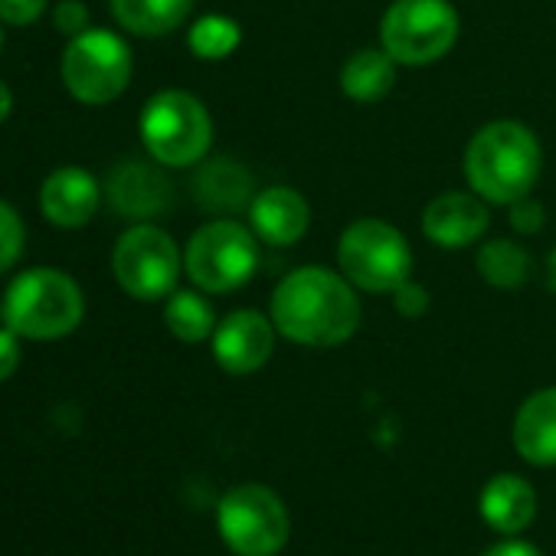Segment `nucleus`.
I'll return each mask as SVG.
<instances>
[{"label": "nucleus", "mask_w": 556, "mask_h": 556, "mask_svg": "<svg viewBox=\"0 0 556 556\" xmlns=\"http://www.w3.org/2000/svg\"><path fill=\"white\" fill-rule=\"evenodd\" d=\"M99 180L83 167H60L40 187V210L53 226L76 229L86 226L99 210Z\"/></svg>", "instance_id": "13"}, {"label": "nucleus", "mask_w": 556, "mask_h": 556, "mask_svg": "<svg viewBox=\"0 0 556 556\" xmlns=\"http://www.w3.org/2000/svg\"><path fill=\"white\" fill-rule=\"evenodd\" d=\"M24 255V219L11 203L0 200V271H8Z\"/></svg>", "instance_id": "24"}, {"label": "nucleus", "mask_w": 556, "mask_h": 556, "mask_svg": "<svg viewBox=\"0 0 556 556\" xmlns=\"http://www.w3.org/2000/svg\"><path fill=\"white\" fill-rule=\"evenodd\" d=\"M115 21L135 37H164L177 30L193 0H109Z\"/></svg>", "instance_id": "19"}, {"label": "nucleus", "mask_w": 556, "mask_h": 556, "mask_svg": "<svg viewBox=\"0 0 556 556\" xmlns=\"http://www.w3.org/2000/svg\"><path fill=\"white\" fill-rule=\"evenodd\" d=\"M252 229L268 245H295L312 223L308 200L292 187H265L249 203Z\"/></svg>", "instance_id": "15"}, {"label": "nucleus", "mask_w": 556, "mask_h": 556, "mask_svg": "<svg viewBox=\"0 0 556 556\" xmlns=\"http://www.w3.org/2000/svg\"><path fill=\"white\" fill-rule=\"evenodd\" d=\"M271 348H275L271 321L252 308L232 312L213 331V357L226 374H236V377H245L265 367V361L271 357Z\"/></svg>", "instance_id": "11"}, {"label": "nucleus", "mask_w": 556, "mask_h": 556, "mask_svg": "<svg viewBox=\"0 0 556 556\" xmlns=\"http://www.w3.org/2000/svg\"><path fill=\"white\" fill-rule=\"evenodd\" d=\"M167 331L184 344H200L216 331V315L210 302L197 292H170L164 308Z\"/></svg>", "instance_id": "21"}, {"label": "nucleus", "mask_w": 556, "mask_h": 556, "mask_svg": "<svg viewBox=\"0 0 556 556\" xmlns=\"http://www.w3.org/2000/svg\"><path fill=\"white\" fill-rule=\"evenodd\" d=\"M338 262L354 289L374 295L396 292L403 282H409L413 271V252L406 236L383 219L351 223L338 242Z\"/></svg>", "instance_id": "4"}, {"label": "nucleus", "mask_w": 556, "mask_h": 556, "mask_svg": "<svg viewBox=\"0 0 556 556\" xmlns=\"http://www.w3.org/2000/svg\"><path fill=\"white\" fill-rule=\"evenodd\" d=\"M258 265V245L236 219H213L193 232L184 252V268L200 292L226 295L245 286Z\"/></svg>", "instance_id": "6"}, {"label": "nucleus", "mask_w": 556, "mask_h": 556, "mask_svg": "<svg viewBox=\"0 0 556 556\" xmlns=\"http://www.w3.org/2000/svg\"><path fill=\"white\" fill-rule=\"evenodd\" d=\"M83 289L60 268H27L4 295V321L17 338L60 341L83 325Z\"/></svg>", "instance_id": "3"}, {"label": "nucleus", "mask_w": 556, "mask_h": 556, "mask_svg": "<svg viewBox=\"0 0 556 556\" xmlns=\"http://www.w3.org/2000/svg\"><path fill=\"white\" fill-rule=\"evenodd\" d=\"M193 197L210 213H239L252 203V177L242 164L229 157L206 161L193 177Z\"/></svg>", "instance_id": "18"}, {"label": "nucleus", "mask_w": 556, "mask_h": 556, "mask_svg": "<svg viewBox=\"0 0 556 556\" xmlns=\"http://www.w3.org/2000/svg\"><path fill=\"white\" fill-rule=\"evenodd\" d=\"M510 223H514L517 232H527L530 236V232H536L543 226V206L533 203L530 197H523V200L510 203Z\"/></svg>", "instance_id": "27"}, {"label": "nucleus", "mask_w": 556, "mask_h": 556, "mask_svg": "<svg viewBox=\"0 0 556 556\" xmlns=\"http://www.w3.org/2000/svg\"><path fill=\"white\" fill-rule=\"evenodd\" d=\"M540 144L530 128L517 122L484 125L465 148L468 187L491 203H517L530 197L540 177Z\"/></svg>", "instance_id": "2"}, {"label": "nucleus", "mask_w": 556, "mask_h": 556, "mask_svg": "<svg viewBox=\"0 0 556 556\" xmlns=\"http://www.w3.org/2000/svg\"><path fill=\"white\" fill-rule=\"evenodd\" d=\"M239 47V27L229 17H203L190 30V50L200 60H223Z\"/></svg>", "instance_id": "23"}, {"label": "nucleus", "mask_w": 556, "mask_h": 556, "mask_svg": "<svg viewBox=\"0 0 556 556\" xmlns=\"http://www.w3.org/2000/svg\"><path fill=\"white\" fill-rule=\"evenodd\" d=\"M180 268L177 242L151 223L131 226L112 249L115 282L138 302H161L177 292Z\"/></svg>", "instance_id": "10"}, {"label": "nucleus", "mask_w": 556, "mask_h": 556, "mask_svg": "<svg viewBox=\"0 0 556 556\" xmlns=\"http://www.w3.org/2000/svg\"><path fill=\"white\" fill-rule=\"evenodd\" d=\"M21 367V344L11 328H0V383L11 380Z\"/></svg>", "instance_id": "28"}, {"label": "nucleus", "mask_w": 556, "mask_h": 556, "mask_svg": "<svg viewBox=\"0 0 556 556\" xmlns=\"http://www.w3.org/2000/svg\"><path fill=\"white\" fill-rule=\"evenodd\" d=\"M47 0H0V21L14 27H30L43 17Z\"/></svg>", "instance_id": "26"}, {"label": "nucleus", "mask_w": 556, "mask_h": 556, "mask_svg": "<svg viewBox=\"0 0 556 556\" xmlns=\"http://www.w3.org/2000/svg\"><path fill=\"white\" fill-rule=\"evenodd\" d=\"M60 76L83 105H109L131 83V50L118 34L89 27L66 43Z\"/></svg>", "instance_id": "7"}, {"label": "nucleus", "mask_w": 556, "mask_h": 556, "mask_svg": "<svg viewBox=\"0 0 556 556\" xmlns=\"http://www.w3.org/2000/svg\"><path fill=\"white\" fill-rule=\"evenodd\" d=\"M393 295H396V312L406 315V318H419V315L426 312V305H429L426 289H419V286H413V282H403Z\"/></svg>", "instance_id": "29"}, {"label": "nucleus", "mask_w": 556, "mask_h": 556, "mask_svg": "<svg viewBox=\"0 0 556 556\" xmlns=\"http://www.w3.org/2000/svg\"><path fill=\"white\" fill-rule=\"evenodd\" d=\"M271 325L305 348H338L361 325V299L344 275L305 265L278 282L271 295Z\"/></svg>", "instance_id": "1"}, {"label": "nucleus", "mask_w": 556, "mask_h": 556, "mask_svg": "<svg viewBox=\"0 0 556 556\" xmlns=\"http://www.w3.org/2000/svg\"><path fill=\"white\" fill-rule=\"evenodd\" d=\"M478 507L488 527H494L497 533H520L536 514V494L517 475H494L484 484Z\"/></svg>", "instance_id": "17"}, {"label": "nucleus", "mask_w": 556, "mask_h": 556, "mask_svg": "<svg viewBox=\"0 0 556 556\" xmlns=\"http://www.w3.org/2000/svg\"><path fill=\"white\" fill-rule=\"evenodd\" d=\"M11 112H14V92L8 89L4 79H0V122H8Z\"/></svg>", "instance_id": "31"}, {"label": "nucleus", "mask_w": 556, "mask_h": 556, "mask_svg": "<svg viewBox=\"0 0 556 556\" xmlns=\"http://www.w3.org/2000/svg\"><path fill=\"white\" fill-rule=\"evenodd\" d=\"M514 445L530 465H556V387L533 393L517 409Z\"/></svg>", "instance_id": "16"}, {"label": "nucleus", "mask_w": 556, "mask_h": 556, "mask_svg": "<svg viewBox=\"0 0 556 556\" xmlns=\"http://www.w3.org/2000/svg\"><path fill=\"white\" fill-rule=\"evenodd\" d=\"M478 271L494 289H520L530 271V255L514 239H491L478 249Z\"/></svg>", "instance_id": "22"}, {"label": "nucleus", "mask_w": 556, "mask_h": 556, "mask_svg": "<svg viewBox=\"0 0 556 556\" xmlns=\"http://www.w3.org/2000/svg\"><path fill=\"white\" fill-rule=\"evenodd\" d=\"M484 556H540L530 543H520V540H504L497 546H491Z\"/></svg>", "instance_id": "30"}, {"label": "nucleus", "mask_w": 556, "mask_h": 556, "mask_svg": "<svg viewBox=\"0 0 556 556\" xmlns=\"http://www.w3.org/2000/svg\"><path fill=\"white\" fill-rule=\"evenodd\" d=\"M109 203L125 219H151L170 210V180L144 161H125L109 177Z\"/></svg>", "instance_id": "12"}, {"label": "nucleus", "mask_w": 556, "mask_h": 556, "mask_svg": "<svg viewBox=\"0 0 556 556\" xmlns=\"http://www.w3.org/2000/svg\"><path fill=\"white\" fill-rule=\"evenodd\" d=\"M422 232L442 249H465L488 232V206L475 193H442L426 206Z\"/></svg>", "instance_id": "14"}, {"label": "nucleus", "mask_w": 556, "mask_h": 556, "mask_svg": "<svg viewBox=\"0 0 556 556\" xmlns=\"http://www.w3.org/2000/svg\"><path fill=\"white\" fill-rule=\"evenodd\" d=\"M0 50H4V30H0Z\"/></svg>", "instance_id": "32"}, {"label": "nucleus", "mask_w": 556, "mask_h": 556, "mask_svg": "<svg viewBox=\"0 0 556 556\" xmlns=\"http://www.w3.org/2000/svg\"><path fill=\"white\" fill-rule=\"evenodd\" d=\"M216 523L219 536L236 556H275L286 546L292 530L282 497L265 484L232 488L219 501Z\"/></svg>", "instance_id": "9"}, {"label": "nucleus", "mask_w": 556, "mask_h": 556, "mask_svg": "<svg viewBox=\"0 0 556 556\" xmlns=\"http://www.w3.org/2000/svg\"><path fill=\"white\" fill-rule=\"evenodd\" d=\"M380 40L396 66H429L455 47L458 14L448 0H393Z\"/></svg>", "instance_id": "8"}, {"label": "nucleus", "mask_w": 556, "mask_h": 556, "mask_svg": "<svg viewBox=\"0 0 556 556\" xmlns=\"http://www.w3.org/2000/svg\"><path fill=\"white\" fill-rule=\"evenodd\" d=\"M53 24L63 37H79L89 30V8L83 4V0H60L56 11H53Z\"/></svg>", "instance_id": "25"}, {"label": "nucleus", "mask_w": 556, "mask_h": 556, "mask_svg": "<svg viewBox=\"0 0 556 556\" xmlns=\"http://www.w3.org/2000/svg\"><path fill=\"white\" fill-rule=\"evenodd\" d=\"M396 83V60L387 50H357L341 70V89L354 102H377Z\"/></svg>", "instance_id": "20"}, {"label": "nucleus", "mask_w": 556, "mask_h": 556, "mask_svg": "<svg viewBox=\"0 0 556 556\" xmlns=\"http://www.w3.org/2000/svg\"><path fill=\"white\" fill-rule=\"evenodd\" d=\"M141 141L164 167H190L213 144V122L200 99L180 89L157 92L141 112Z\"/></svg>", "instance_id": "5"}]
</instances>
